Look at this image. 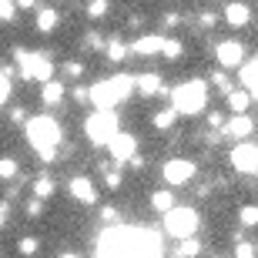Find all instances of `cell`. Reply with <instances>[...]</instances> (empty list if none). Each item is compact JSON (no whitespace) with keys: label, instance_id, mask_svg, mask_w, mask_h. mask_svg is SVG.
<instances>
[{"label":"cell","instance_id":"obj_1","mask_svg":"<svg viewBox=\"0 0 258 258\" xmlns=\"http://www.w3.org/2000/svg\"><path fill=\"white\" fill-rule=\"evenodd\" d=\"M27 138H30V148L40 154V161H54L64 134H60V124L50 114H37L27 121Z\"/></svg>","mask_w":258,"mask_h":258},{"label":"cell","instance_id":"obj_2","mask_svg":"<svg viewBox=\"0 0 258 258\" xmlns=\"http://www.w3.org/2000/svg\"><path fill=\"white\" fill-rule=\"evenodd\" d=\"M131 91H134V77L117 74V77H111V81H101V84L91 87V104H94L97 111H114Z\"/></svg>","mask_w":258,"mask_h":258},{"label":"cell","instance_id":"obj_3","mask_svg":"<svg viewBox=\"0 0 258 258\" xmlns=\"http://www.w3.org/2000/svg\"><path fill=\"white\" fill-rule=\"evenodd\" d=\"M205 101H208V84L205 81H184L171 91V104L178 114H198L205 111Z\"/></svg>","mask_w":258,"mask_h":258},{"label":"cell","instance_id":"obj_4","mask_svg":"<svg viewBox=\"0 0 258 258\" xmlns=\"http://www.w3.org/2000/svg\"><path fill=\"white\" fill-rule=\"evenodd\" d=\"M198 211L195 208H171L168 215H164V231L171 235V238H181V241H188L198 231Z\"/></svg>","mask_w":258,"mask_h":258},{"label":"cell","instance_id":"obj_5","mask_svg":"<svg viewBox=\"0 0 258 258\" xmlns=\"http://www.w3.org/2000/svg\"><path fill=\"white\" fill-rule=\"evenodd\" d=\"M87 138H91V144H111L117 138V114L114 111H97V114L87 117V124H84Z\"/></svg>","mask_w":258,"mask_h":258},{"label":"cell","instance_id":"obj_6","mask_svg":"<svg viewBox=\"0 0 258 258\" xmlns=\"http://www.w3.org/2000/svg\"><path fill=\"white\" fill-rule=\"evenodd\" d=\"M231 164H235L241 174H258V144L238 141L235 151H231Z\"/></svg>","mask_w":258,"mask_h":258},{"label":"cell","instance_id":"obj_7","mask_svg":"<svg viewBox=\"0 0 258 258\" xmlns=\"http://www.w3.org/2000/svg\"><path fill=\"white\" fill-rule=\"evenodd\" d=\"M195 161H184V158H171V161H164L161 174H164V181L168 184H184V181H191L195 178Z\"/></svg>","mask_w":258,"mask_h":258},{"label":"cell","instance_id":"obj_8","mask_svg":"<svg viewBox=\"0 0 258 258\" xmlns=\"http://www.w3.org/2000/svg\"><path fill=\"white\" fill-rule=\"evenodd\" d=\"M218 64L221 67H241V60H245V47H241L238 40H225V44H218Z\"/></svg>","mask_w":258,"mask_h":258},{"label":"cell","instance_id":"obj_9","mask_svg":"<svg viewBox=\"0 0 258 258\" xmlns=\"http://www.w3.org/2000/svg\"><path fill=\"white\" fill-rule=\"evenodd\" d=\"M107 148H111V158H114V161H131V158H134V148H138V141H134V134L117 131V138L107 144Z\"/></svg>","mask_w":258,"mask_h":258},{"label":"cell","instance_id":"obj_10","mask_svg":"<svg viewBox=\"0 0 258 258\" xmlns=\"http://www.w3.org/2000/svg\"><path fill=\"white\" fill-rule=\"evenodd\" d=\"M251 131H255V124H251V117H248V114H235L231 121H225V134H228V138L248 141Z\"/></svg>","mask_w":258,"mask_h":258},{"label":"cell","instance_id":"obj_11","mask_svg":"<svg viewBox=\"0 0 258 258\" xmlns=\"http://www.w3.org/2000/svg\"><path fill=\"white\" fill-rule=\"evenodd\" d=\"M164 40L161 34H144V37L134 40V54H141V57H154V54H161L164 50Z\"/></svg>","mask_w":258,"mask_h":258},{"label":"cell","instance_id":"obj_12","mask_svg":"<svg viewBox=\"0 0 258 258\" xmlns=\"http://www.w3.org/2000/svg\"><path fill=\"white\" fill-rule=\"evenodd\" d=\"M71 195H74L77 201H84V205H94L97 201V188L91 178H84V174H77L74 181H71Z\"/></svg>","mask_w":258,"mask_h":258},{"label":"cell","instance_id":"obj_13","mask_svg":"<svg viewBox=\"0 0 258 258\" xmlns=\"http://www.w3.org/2000/svg\"><path fill=\"white\" fill-rule=\"evenodd\" d=\"M225 20H228L231 27H245V24L251 20V7L235 0V4H228V7H225Z\"/></svg>","mask_w":258,"mask_h":258},{"label":"cell","instance_id":"obj_14","mask_svg":"<svg viewBox=\"0 0 258 258\" xmlns=\"http://www.w3.org/2000/svg\"><path fill=\"white\" fill-rule=\"evenodd\" d=\"M34 24H37L40 34H50V30L60 24V14H57L54 7H40V10H37V17H34Z\"/></svg>","mask_w":258,"mask_h":258},{"label":"cell","instance_id":"obj_15","mask_svg":"<svg viewBox=\"0 0 258 258\" xmlns=\"http://www.w3.org/2000/svg\"><path fill=\"white\" fill-rule=\"evenodd\" d=\"M134 87H138L144 97L158 94V91H161V74H141V77H134Z\"/></svg>","mask_w":258,"mask_h":258},{"label":"cell","instance_id":"obj_16","mask_svg":"<svg viewBox=\"0 0 258 258\" xmlns=\"http://www.w3.org/2000/svg\"><path fill=\"white\" fill-rule=\"evenodd\" d=\"M54 74V60H47V54H34V77L30 81H44L47 84Z\"/></svg>","mask_w":258,"mask_h":258},{"label":"cell","instance_id":"obj_17","mask_svg":"<svg viewBox=\"0 0 258 258\" xmlns=\"http://www.w3.org/2000/svg\"><path fill=\"white\" fill-rule=\"evenodd\" d=\"M40 97H44V104H47V107L60 104V101H64V84H57V81H47V84H44V91H40Z\"/></svg>","mask_w":258,"mask_h":258},{"label":"cell","instance_id":"obj_18","mask_svg":"<svg viewBox=\"0 0 258 258\" xmlns=\"http://www.w3.org/2000/svg\"><path fill=\"white\" fill-rule=\"evenodd\" d=\"M30 191H34V198L47 201L50 195H54V178H47V174H44V178H37V181L30 184Z\"/></svg>","mask_w":258,"mask_h":258},{"label":"cell","instance_id":"obj_19","mask_svg":"<svg viewBox=\"0 0 258 258\" xmlns=\"http://www.w3.org/2000/svg\"><path fill=\"white\" fill-rule=\"evenodd\" d=\"M151 208H154V211H161V215H168V211L174 208V195H168V191H154V195H151Z\"/></svg>","mask_w":258,"mask_h":258},{"label":"cell","instance_id":"obj_20","mask_svg":"<svg viewBox=\"0 0 258 258\" xmlns=\"http://www.w3.org/2000/svg\"><path fill=\"white\" fill-rule=\"evenodd\" d=\"M248 101H251L248 91H231V94H228V104H231L235 114H245V111H248Z\"/></svg>","mask_w":258,"mask_h":258},{"label":"cell","instance_id":"obj_21","mask_svg":"<svg viewBox=\"0 0 258 258\" xmlns=\"http://www.w3.org/2000/svg\"><path fill=\"white\" fill-rule=\"evenodd\" d=\"M174 117H178V111H174V107H168V111H158V114L151 117V124L158 127V131H168V127L174 124Z\"/></svg>","mask_w":258,"mask_h":258},{"label":"cell","instance_id":"obj_22","mask_svg":"<svg viewBox=\"0 0 258 258\" xmlns=\"http://www.w3.org/2000/svg\"><path fill=\"white\" fill-rule=\"evenodd\" d=\"M238 221L245 225V228H255L258 225V205H245V208L238 211Z\"/></svg>","mask_w":258,"mask_h":258},{"label":"cell","instance_id":"obj_23","mask_svg":"<svg viewBox=\"0 0 258 258\" xmlns=\"http://www.w3.org/2000/svg\"><path fill=\"white\" fill-rule=\"evenodd\" d=\"M181 54H184L181 40H174V37H168V40H164V50H161V57H168V60H178Z\"/></svg>","mask_w":258,"mask_h":258},{"label":"cell","instance_id":"obj_24","mask_svg":"<svg viewBox=\"0 0 258 258\" xmlns=\"http://www.w3.org/2000/svg\"><path fill=\"white\" fill-rule=\"evenodd\" d=\"M124 54H127V47L121 44V40H111V44H107V57L114 60V64H117V60H124Z\"/></svg>","mask_w":258,"mask_h":258},{"label":"cell","instance_id":"obj_25","mask_svg":"<svg viewBox=\"0 0 258 258\" xmlns=\"http://www.w3.org/2000/svg\"><path fill=\"white\" fill-rule=\"evenodd\" d=\"M0 178H17V161L14 158H0Z\"/></svg>","mask_w":258,"mask_h":258},{"label":"cell","instance_id":"obj_26","mask_svg":"<svg viewBox=\"0 0 258 258\" xmlns=\"http://www.w3.org/2000/svg\"><path fill=\"white\" fill-rule=\"evenodd\" d=\"M198 251H201V245L188 238V241H181V248H178V258H195Z\"/></svg>","mask_w":258,"mask_h":258},{"label":"cell","instance_id":"obj_27","mask_svg":"<svg viewBox=\"0 0 258 258\" xmlns=\"http://www.w3.org/2000/svg\"><path fill=\"white\" fill-rule=\"evenodd\" d=\"M211 84L218 87V91H225V94H231V81H228V74H221V71H215V74H211Z\"/></svg>","mask_w":258,"mask_h":258},{"label":"cell","instance_id":"obj_28","mask_svg":"<svg viewBox=\"0 0 258 258\" xmlns=\"http://www.w3.org/2000/svg\"><path fill=\"white\" fill-rule=\"evenodd\" d=\"M107 14V0H91L87 4V17H104Z\"/></svg>","mask_w":258,"mask_h":258},{"label":"cell","instance_id":"obj_29","mask_svg":"<svg viewBox=\"0 0 258 258\" xmlns=\"http://www.w3.org/2000/svg\"><path fill=\"white\" fill-rule=\"evenodd\" d=\"M17 14V0H0V20H14Z\"/></svg>","mask_w":258,"mask_h":258},{"label":"cell","instance_id":"obj_30","mask_svg":"<svg viewBox=\"0 0 258 258\" xmlns=\"http://www.w3.org/2000/svg\"><path fill=\"white\" fill-rule=\"evenodd\" d=\"M37 251H40L37 238H20V255H37Z\"/></svg>","mask_w":258,"mask_h":258},{"label":"cell","instance_id":"obj_31","mask_svg":"<svg viewBox=\"0 0 258 258\" xmlns=\"http://www.w3.org/2000/svg\"><path fill=\"white\" fill-rule=\"evenodd\" d=\"M235 258H255V245L251 241H238L235 245Z\"/></svg>","mask_w":258,"mask_h":258},{"label":"cell","instance_id":"obj_32","mask_svg":"<svg viewBox=\"0 0 258 258\" xmlns=\"http://www.w3.org/2000/svg\"><path fill=\"white\" fill-rule=\"evenodd\" d=\"M27 215H30V218L44 215V201H40V198H30V201H27Z\"/></svg>","mask_w":258,"mask_h":258},{"label":"cell","instance_id":"obj_33","mask_svg":"<svg viewBox=\"0 0 258 258\" xmlns=\"http://www.w3.org/2000/svg\"><path fill=\"white\" fill-rule=\"evenodd\" d=\"M7 94H10V77L4 74V71H0V104L7 101Z\"/></svg>","mask_w":258,"mask_h":258},{"label":"cell","instance_id":"obj_34","mask_svg":"<svg viewBox=\"0 0 258 258\" xmlns=\"http://www.w3.org/2000/svg\"><path fill=\"white\" fill-rule=\"evenodd\" d=\"M104 184L107 188H121V174L117 171H104Z\"/></svg>","mask_w":258,"mask_h":258},{"label":"cell","instance_id":"obj_35","mask_svg":"<svg viewBox=\"0 0 258 258\" xmlns=\"http://www.w3.org/2000/svg\"><path fill=\"white\" fill-rule=\"evenodd\" d=\"M74 101H77V104L91 101V87H74Z\"/></svg>","mask_w":258,"mask_h":258},{"label":"cell","instance_id":"obj_36","mask_svg":"<svg viewBox=\"0 0 258 258\" xmlns=\"http://www.w3.org/2000/svg\"><path fill=\"white\" fill-rule=\"evenodd\" d=\"M81 71H84V67L77 64V60H67L64 64V74H71V77H81Z\"/></svg>","mask_w":258,"mask_h":258},{"label":"cell","instance_id":"obj_37","mask_svg":"<svg viewBox=\"0 0 258 258\" xmlns=\"http://www.w3.org/2000/svg\"><path fill=\"white\" fill-rule=\"evenodd\" d=\"M10 121H17V124H27V111H24V107H14V111H10Z\"/></svg>","mask_w":258,"mask_h":258},{"label":"cell","instance_id":"obj_38","mask_svg":"<svg viewBox=\"0 0 258 258\" xmlns=\"http://www.w3.org/2000/svg\"><path fill=\"white\" fill-rule=\"evenodd\" d=\"M101 218H104V221H117V208L104 205V208H101Z\"/></svg>","mask_w":258,"mask_h":258},{"label":"cell","instance_id":"obj_39","mask_svg":"<svg viewBox=\"0 0 258 258\" xmlns=\"http://www.w3.org/2000/svg\"><path fill=\"white\" fill-rule=\"evenodd\" d=\"M84 44H87V47H101L104 40H101V34H87V37H84Z\"/></svg>","mask_w":258,"mask_h":258},{"label":"cell","instance_id":"obj_40","mask_svg":"<svg viewBox=\"0 0 258 258\" xmlns=\"http://www.w3.org/2000/svg\"><path fill=\"white\" fill-rule=\"evenodd\" d=\"M208 124H211V127H221V131H225V121H221L218 111H215V114H208Z\"/></svg>","mask_w":258,"mask_h":258},{"label":"cell","instance_id":"obj_41","mask_svg":"<svg viewBox=\"0 0 258 258\" xmlns=\"http://www.w3.org/2000/svg\"><path fill=\"white\" fill-rule=\"evenodd\" d=\"M215 20H218L215 14H205V17H201V27H215Z\"/></svg>","mask_w":258,"mask_h":258},{"label":"cell","instance_id":"obj_42","mask_svg":"<svg viewBox=\"0 0 258 258\" xmlns=\"http://www.w3.org/2000/svg\"><path fill=\"white\" fill-rule=\"evenodd\" d=\"M127 164H131L134 171H141V168H144V158H138V154H134V158H131V161H127Z\"/></svg>","mask_w":258,"mask_h":258},{"label":"cell","instance_id":"obj_43","mask_svg":"<svg viewBox=\"0 0 258 258\" xmlns=\"http://www.w3.org/2000/svg\"><path fill=\"white\" fill-rule=\"evenodd\" d=\"M34 4H37V0H17V7H20V10H34Z\"/></svg>","mask_w":258,"mask_h":258},{"label":"cell","instance_id":"obj_44","mask_svg":"<svg viewBox=\"0 0 258 258\" xmlns=\"http://www.w3.org/2000/svg\"><path fill=\"white\" fill-rule=\"evenodd\" d=\"M0 221H4V208H0Z\"/></svg>","mask_w":258,"mask_h":258},{"label":"cell","instance_id":"obj_45","mask_svg":"<svg viewBox=\"0 0 258 258\" xmlns=\"http://www.w3.org/2000/svg\"><path fill=\"white\" fill-rule=\"evenodd\" d=\"M64 258H74V255H64Z\"/></svg>","mask_w":258,"mask_h":258},{"label":"cell","instance_id":"obj_46","mask_svg":"<svg viewBox=\"0 0 258 258\" xmlns=\"http://www.w3.org/2000/svg\"><path fill=\"white\" fill-rule=\"evenodd\" d=\"M215 258H221V255H215Z\"/></svg>","mask_w":258,"mask_h":258}]
</instances>
